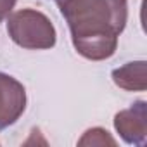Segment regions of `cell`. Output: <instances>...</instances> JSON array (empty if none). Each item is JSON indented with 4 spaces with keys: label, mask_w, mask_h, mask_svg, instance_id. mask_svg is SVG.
I'll return each mask as SVG.
<instances>
[{
    "label": "cell",
    "mask_w": 147,
    "mask_h": 147,
    "mask_svg": "<svg viewBox=\"0 0 147 147\" xmlns=\"http://www.w3.org/2000/svg\"><path fill=\"white\" fill-rule=\"evenodd\" d=\"M26 109V88L14 76L0 71V130L12 126Z\"/></svg>",
    "instance_id": "3957f363"
},
{
    "label": "cell",
    "mask_w": 147,
    "mask_h": 147,
    "mask_svg": "<svg viewBox=\"0 0 147 147\" xmlns=\"http://www.w3.org/2000/svg\"><path fill=\"white\" fill-rule=\"evenodd\" d=\"M75 50L88 61L114 55L128 21V0H55Z\"/></svg>",
    "instance_id": "6da1fadb"
},
{
    "label": "cell",
    "mask_w": 147,
    "mask_h": 147,
    "mask_svg": "<svg viewBox=\"0 0 147 147\" xmlns=\"http://www.w3.org/2000/svg\"><path fill=\"white\" fill-rule=\"evenodd\" d=\"M7 33L11 40L28 50H47L57 42L52 21L36 9H21L7 16Z\"/></svg>",
    "instance_id": "7a4b0ae2"
},
{
    "label": "cell",
    "mask_w": 147,
    "mask_h": 147,
    "mask_svg": "<svg viewBox=\"0 0 147 147\" xmlns=\"http://www.w3.org/2000/svg\"><path fill=\"white\" fill-rule=\"evenodd\" d=\"M116 145V140L109 135L107 130L100 128V126H95V128H90L83 133V137L78 140V145Z\"/></svg>",
    "instance_id": "8992f818"
},
{
    "label": "cell",
    "mask_w": 147,
    "mask_h": 147,
    "mask_svg": "<svg viewBox=\"0 0 147 147\" xmlns=\"http://www.w3.org/2000/svg\"><path fill=\"white\" fill-rule=\"evenodd\" d=\"M114 128L130 145H144L147 140V102L137 100L128 109L114 114Z\"/></svg>",
    "instance_id": "277c9868"
},
{
    "label": "cell",
    "mask_w": 147,
    "mask_h": 147,
    "mask_svg": "<svg viewBox=\"0 0 147 147\" xmlns=\"http://www.w3.org/2000/svg\"><path fill=\"white\" fill-rule=\"evenodd\" d=\"M16 2L18 0H0V23L4 19H7V16L12 12Z\"/></svg>",
    "instance_id": "52a82bcc"
},
{
    "label": "cell",
    "mask_w": 147,
    "mask_h": 147,
    "mask_svg": "<svg viewBox=\"0 0 147 147\" xmlns=\"http://www.w3.org/2000/svg\"><path fill=\"white\" fill-rule=\"evenodd\" d=\"M145 61H133L126 62L121 67L113 71V82L116 87L126 92H144L147 88V69Z\"/></svg>",
    "instance_id": "5b68a950"
}]
</instances>
